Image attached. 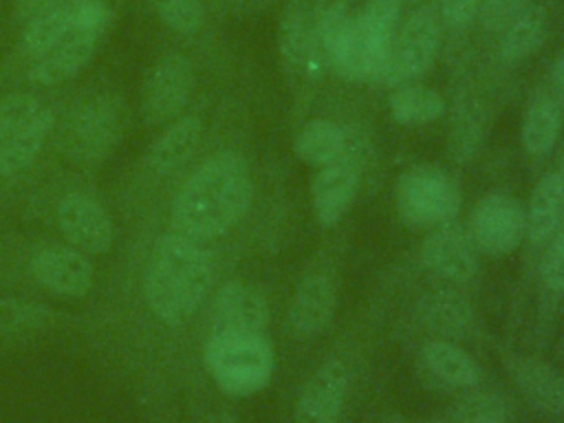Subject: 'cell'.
<instances>
[{
	"label": "cell",
	"instance_id": "cell-1",
	"mask_svg": "<svg viewBox=\"0 0 564 423\" xmlns=\"http://www.w3.org/2000/svg\"><path fill=\"white\" fill-rule=\"evenodd\" d=\"M253 181L238 152H216L181 185L172 203V229L205 242L227 234L249 209Z\"/></svg>",
	"mask_w": 564,
	"mask_h": 423
},
{
	"label": "cell",
	"instance_id": "cell-2",
	"mask_svg": "<svg viewBox=\"0 0 564 423\" xmlns=\"http://www.w3.org/2000/svg\"><path fill=\"white\" fill-rule=\"evenodd\" d=\"M212 258L200 242L176 231L163 234L148 258L143 275L145 304L170 326L187 322L212 286Z\"/></svg>",
	"mask_w": 564,
	"mask_h": 423
},
{
	"label": "cell",
	"instance_id": "cell-3",
	"mask_svg": "<svg viewBox=\"0 0 564 423\" xmlns=\"http://www.w3.org/2000/svg\"><path fill=\"white\" fill-rule=\"evenodd\" d=\"M205 366L223 392L247 397L271 381L275 361L262 333H218L207 339Z\"/></svg>",
	"mask_w": 564,
	"mask_h": 423
},
{
	"label": "cell",
	"instance_id": "cell-4",
	"mask_svg": "<svg viewBox=\"0 0 564 423\" xmlns=\"http://www.w3.org/2000/svg\"><path fill=\"white\" fill-rule=\"evenodd\" d=\"M121 132V101L112 93L95 90L79 97L57 132L59 150L82 163L99 161Z\"/></svg>",
	"mask_w": 564,
	"mask_h": 423
},
{
	"label": "cell",
	"instance_id": "cell-5",
	"mask_svg": "<svg viewBox=\"0 0 564 423\" xmlns=\"http://www.w3.org/2000/svg\"><path fill=\"white\" fill-rule=\"evenodd\" d=\"M394 205L410 227H441L456 218L460 189L438 165H414L394 185Z\"/></svg>",
	"mask_w": 564,
	"mask_h": 423
},
{
	"label": "cell",
	"instance_id": "cell-6",
	"mask_svg": "<svg viewBox=\"0 0 564 423\" xmlns=\"http://www.w3.org/2000/svg\"><path fill=\"white\" fill-rule=\"evenodd\" d=\"M441 46V18L434 7L414 9L392 40L381 82L405 84L427 73Z\"/></svg>",
	"mask_w": 564,
	"mask_h": 423
},
{
	"label": "cell",
	"instance_id": "cell-7",
	"mask_svg": "<svg viewBox=\"0 0 564 423\" xmlns=\"http://www.w3.org/2000/svg\"><path fill=\"white\" fill-rule=\"evenodd\" d=\"M527 234V212L520 200L507 192L485 194L471 209L469 238L487 256H507L516 251Z\"/></svg>",
	"mask_w": 564,
	"mask_h": 423
},
{
	"label": "cell",
	"instance_id": "cell-8",
	"mask_svg": "<svg viewBox=\"0 0 564 423\" xmlns=\"http://www.w3.org/2000/svg\"><path fill=\"white\" fill-rule=\"evenodd\" d=\"M278 53L282 70L295 79L319 77L326 70V55L313 26V11L306 0H291L278 24Z\"/></svg>",
	"mask_w": 564,
	"mask_h": 423
},
{
	"label": "cell",
	"instance_id": "cell-9",
	"mask_svg": "<svg viewBox=\"0 0 564 423\" xmlns=\"http://www.w3.org/2000/svg\"><path fill=\"white\" fill-rule=\"evenodd\" d=\"M194 88V70L185 55L167 53L150 70L143 84L141 110L148 123L161 126L185 108Z\"/></svg>",
	"mask_w": 564,
	"mask_h": 423
},
{
	"label": "cell",
	"instance_id": "cell-10",
	"mask_svg": "<svg viewBox=\"0 0 564 423\" xmlns=\"http://www.w3.org/2000/svg\"><path fill=\"white\" fill-rule=\"evenodd\" d=\"M57 225L66 240L82 253H106L115 242V227L108 212L88 194L70 192L57 205Z\"/></svg>",
	"mask_w": 564,
	"mask_h": 423
},
{
	"label": "cell",
	"instance_id": "cell-11",
	"mask_svg": "<svg viewBox=\"0 0 564 423\" xmlns=\"http://www.w3.org/2000/svg\"><path fill=\"white\" fill-rule=\"evenodd\" d=\"M421 262L447 282H469L478 271L476 247L456 223L434 227L421 245Z\"/></svg>",
	"mask_w": 564,
	"mask_h": 423
},
{
	"label": "cell",
	"instance_id": "cell-12",
	"mask_svg": "<svg viewBox=\"0 0 564 423\" xmlns=\"http://www.w3.org/2000/svg\"><path fill=\"white\" fill-rule=\"evenodd\" d=\"M31 269L40 286L64 297H84L93 284V264L75 247H44L33 256Z\"/></svg>",
	"mask_w": 564,
	"mask_h": 423
},
{
	"label": "cell",
	"instance_id": "cell-13",
	"mask_svg": "<svg viewBox=\"0 0 564 423\" xmlns=\"http://www.w3.org/2000/svg\"><path fill=\"white\" fill-rule=\"evenodd\" d=\"M267 322L269 306L256 286L231 280L218 289L212 311V335L262 333Z\"/></svg>",
	"mask_w": 564,
	"mask_h": 423
},
{
	"label": "cell",
	"instance_id": "cell-14",
	"mask_svg": "<svg viewBox=\"0 0 564 423\" xmlns=\"http://www.w3.org/2000/svg\"><path fill=\"white\" fill-rule=\"evenodd\" d=\"M337 306V284L333 275L319 271L306 275L291 300L289 324L297 337H313L322 333L333 319Z\"/></svg>",
	"mask_w": 564,
	"mask_h": 423
},
{
	"label": "cell",
	"instance_id": "cell-15",
	"mask_svg": "<svg viewBox=\"0 0 564 423\" xmlns=\"http://www.w3.org/2000/svg\"><path fill=\"white\" fill-rule=\"evenodd\" d=\"M346 392V368L339 361L324 364L304 386L295 423H337Z\"/></svg>",
	"mask_w": 564,
	"mask_h": 423
},
{
	"label": "cell",
	"instance_id": "cell-16",
	"mask_svg": "<svg viewBox=\"0 0 564 423\" xmlns=\"http://www.w3.org/2000/svg\"><path fill=\"white\" fill-rule=\"evenodd\" d=\"M359 187V165L355 161H339L319 167L311 185L313 209L319 225H335L350 207Z\"/></svg>",
	"mask_w": 564,
	"mask_h": 423
},
{
	"label": "cell",
	"instance_id": "cell-17",
	"mask_svg": "<svg viewBox=\"0 0 564 423\" xmlns=\"http://www.w3.org/2000/svg\"><path fill=\"white\" fill-rule=\"evenodd\" d=\"M97 40L99 37L73 29L57 46H53L42 57L33 59L31 70H29L31 82L51 86V84H59V82L73 77L93 57Z\"/></svg>",
	"mask_w": 564,
	"mask_h": 423
},
{
	"label": "cell",
	"instance_id": "cell-18",
	"mask_svg": "<svg viewBox=\"0 0 564 423\" xmlns=\"http://www.w3.org/2000/svg\"><path fill=\"white\" fill-rule=\"evenodd\" d=\"M352 137L346 128H341L335 121L315 119L302 128V132L295 139V152L297 156L317 167H326L339 161H355L352 154Z\"/></svg>",
	"mask_w": 564,
	"mask_h": 423
},
{
	"label": "cell",
	"instance_id": "cell-19",
	"mask_svg": "<svg viewBox=\"0 0 564 423\" xmlns=\"http://www.w3.org/2000/svg\"><path fill=\"white\" fill-rule=\"evenodd\" d=\"M203 137V121L194 115L181 117L170 128L163 130V134L150 145L148 150V165L154 174H172L178 170L198 148Z\"/></svg>",
	"mask_w": 564,
	"mask_h": 423
},
{
	"label": "cell",
	"instance_id": "cell-20",
	"mask_svg": "<svg viewBox=\"0 0 564 423\" xmlns=\"http://www.w3.org/2000/svg\"><path fill=\"white\" fill-rule=\"evenodd\" d=\"M564 212V176L560 172L544 174L533 187L527 209V236L533 245L553 236Z\"/></svg>",
	"mask_w": 564,
	"mask_h": 423
},
{
	"label": "cell",
	"instance_id": "cell-21",
	"mask_svg": "<svg viewBox=\"0 0 564 423\" xmlns=\"http://www.w3.org/2000/svg\"><path fill=\"white\" fill-rule=\"evenodd\" d=\"M423 368L443 386L469 388L478 381L480 372L476 361L445 339H434L423 346Z\"/></svg>",
	"mask_w": 564,
	"mask_h": 423
},
{
	"label": "cell",
	"instance_id": "cell-22",
	"mask_svg": "<svg viewBox=\"0 0 564 423\" xmlns=\"http://www.w3.org/2000/svg\"><path fill=\"white\" fill-rule=\"evenodd\" d=\"M75 2L77 0H59L57 4H53L51 9L42 11L40 15L26 22L22 46L33 59L48 53L73 31Z\"/></svg>",
	"mask_w": 564,
	"mask_h": 423
},
{
	"label": "cell",
	"instance_id": "cell-23",
	"mask_svg": "<svg viewBox=\"0 0 564 423\" xmlns=\"http://www.w3.org/2000/svg\"><path fill=\"white\" fill-rule=\"evenodd\" d=\"M401 0H366L364 11L357 15L375 57V79L381 77L397 29Z\"/></svg>",
	"mask_w": 564,
	"mask_h": 423
},
{
	"label": "cell",
	"instance_id": "cell-24",
	"mask_svg": "<svg viewBox=\"0 0 564 423\" xmlns=\"http://www.w3.org/2000/svg\"><path fill=\"white\" fill-rule=\"evenodd\" d=\"M562 112L553 97L538 95L529 104L522 121V143L529 154L542 156L549 154L560 137Z\"/></svg>",
	"mask_w": 564,
	"mask_h": 423
},
{
	"label": "cell",
	"instance_id": "cell-25",
	"mask_svg": "<svg viewBox=\"0 0 564 423\" xmlns=\"http://www.w3.org/2000/svg\"><path fill=\"white\" fill-rule=\"evenodd\" d=\"M549 15L542 4H531L520 18H516L500 37V57L507 62H518L529 57L546 37Z\"/></svg>",
	"mask_w": 564,
	"mask_h": 423
},
{
	"label": "cell",
	"instance_id": "cell-26",
	"mask_svg": "<svg viewBox=\"0 0 564 423\" xmlns=\"http://www.w3.org/2000/svg\"><path fill=\"white\" fill-rule=\"evenodd\" d=\"M513 375L524 397L544 410L564 408V379L546 364L535 359H520L513 366Z\"/></svg>",
	"mask_w": 564,
	"mask_h": 423
},
{
	"label": "cell",
	"instance_id": "cell-27",
	"mask_svg": "<svg viewBox=\"0 0 564 423\" xmlns=\"http://www.w3.org/2000/svg\"><path fill=\"white\" fill-rule=\"evenodd\" d=\"M388 108L397 123L421 126L436 121L445 112V101L434 88L405 84L388 97Z\"/></svg>",
	"mask_w": 564,
	"mask_h": 423
},
{
	"label": "cell",
	"instance_id": "cell-28",
	"mask_svg": "<svg viewBox=\"0 0 564 423\" xmlns=\"http://www.w3.org/2000/svg\"><path fill=\"white\" fill-rule=\"evenodd\" d=\"M421 319L425 322L427 328H432L441 335L456 337L469 326L471 311L458 293L436 291V293H430L427 297H423Z\"/></svg>",
	"mask_w": 564,
	"mask_h": 423
},
{
	"label": "cell",
	"instance_id": "cell-29",
	"mask_svg": "<svg viewBox=\"0 0 564 423\" xmlns=\"http://www.w3.org/2000/svg\"><path fill=\"white\" fill-rule=\"evenodd\" d=\"M53 123H55V119H53V112L48 110L24 134L0 145V176H15V174L24 172L33 163V159L40 154L44 141L48 139V134L53 130Z\"/></svg>",
	"mask_w": 564,
	"mask_h": 423
},
{
	"label": "cell",
	"instance_id": "cell-30",
	"mask_svg": "<svg viewBox=\"0 0 564 423\" xmlns=\"http://www.w3.org/2000/svg\"><path fill=\"white\" fill-rule=\"evenodd\" d=\"M48 108L29 93H13L0 99V145L33 128Z\"/></svg>",
	"mask_w": 564,
	"mask_h": 423
},
{
	"label": "cell",
	"instance_id": "cell-31",
	"mask_svg": "<svg viewBox=\"0 0 564 423\" xmlns=\"http://www.w3.org/2000/svg\"><path fill=\"white\" fill-rule=\"evenodd\" d=\"M55 313L35 302H24L15 297H0V335H18L44 328Z\"/></svg>",
	"mask_w": 564,
	"mask_h": 423
},
{
	"label": "cell",
	"instance_id": "cell-32",
	"mask_svg": "<svg viewBox=\"0 0 564 423\" xmlns=\"http://www.w3.org/2000/svg\"><path fill=\"white\" fill-rule=\"evenodd\" d=\"M156 15L176 33L192 35L205 22V7L200 0H150Z\"/></svg>",
	"mask_w": 564,
	"mask_h": 423
},
{
	"label": "cell",
	"instance_id": "cell-33",
	"mask_svg": "<svg viewBox=\"0 0 564 423\" xmlns=\"http://www.w3.org/2000/svg\"><path fill=\"white\" fill-rule=\"evenodd\" d=\"M311 11H313L315 33H317L324 55H326L328 42L344 29V24L350 18L348 0H317Z\"/></svg>",
	"mask_w": 564,
	"mask_h": 423
},
{
	"label": "cell",
	"instance_id": "cell-34",
	"mask_svg": "<svg viewBox=\"0 0 564 423\" xmlns=\"http://www.w3.org/2000/svg\"><path fill=\"white\" fill-rule=\"evenodd\" d=\"M531 4H533V0H482L478 15L487 31L502 33Z\"/></svg>",
	"mask_w": 564,
	"mask_h": 423
},
{
	"label": "cell",
	"instance_id": "cell-35",
	"mask_svg": "<svg viewBox=\"0 0 564 423\" xmlns=\"http://www.w3.org/2000/svg\"><path fill=\"white\" fill-rule=\"evenodd\" d=\"M458 423H502L505 403L496 394H471L456 410Z\"/></svg>",
	"mask_w": 564,
	"mask_h": 423
},
{
	"label": "cell",
	"instance_id": "cell-36",
	"mask_svg": "<svg viewBox=\"0 0 564 423\" xmlns=\"http://www.w3.org/2000/svg\"><path fill=\"white\" fill-rule=\"evenodd\" d=\"M542 280L551 291H564V234H557L544 253Z\"/></svg>",
	"mask_w": 564,
	"mask_h": 423
},
{
	"label": "cell",
	"instance_id": "cell-37",
	"mask_svg": "<svg viewBox=\"0 0 564 423\" xmlns=\"http://www.w3.org/2000/svg\"><path fill=\"white\" fill-rule=\"evenodd\" d=\"M482 0H441V18L449 26H465L469 24L478 11Z\"/></svg>",
	"mask_w": 564,
	"mask_h": 423
},
{
	"label": "cell",
	"instance_id": "cell-38",
	"mask_svg": "<svg viewBox=\"0 0 564 423\" xmlns=\"http://www.w3.org/2000/svg\"><path fill=\"white\" fill-rule=\"evenodd\" d=\"M59 0H13V9H15V18H20L24 24L29 20H33L35 15H40L42 11L51 9L53 4H57Z\"/></svg>",
	"mask_w": 564,
	"mask_h": 423
},
{
	"label": "cell",
	"instance_id": "cell-39",
	"mask_svg": "<svg viewBox=\"0 0 564 423\" xmlns=\"http://www.w3.org/2000/svg\"><path fill=\"white\" fill-rule=\"evenodd\" d=\"M553 75H555L557 86L564 90V55L555 62V66H553Z\"/></svg>",
	"mask_w": 564,
	"mask_h": 423
},
{
	"label": "cell",
	"instance_id": "cell-40",
	"mask_svg": "<svg viewBox=\"0 0 564 423\" xmlns=\"http://www.w3.org/2000/svg\"><path fill=\"white\" fill-rule=\"evenodd\" d=\"M227 2L242 7V4H256V2H267V0H227Z\"/></svg>",
	"mask_w": 564,
	"mask_h": 423
},
{
	"label": "cell",
	"instance_id": "cell-41",
	"mask_svg": "<svg viewBox=\"0 0 564 423\" xmlns=\"http://www.w3.org/2000/svg\"><path fill=\"white\" fill-rule=\"evenodd\" d=\"M225 423H231V421H225Z\"/></svg>",
	"mask_w": 564,
	"mask_h": 423
}]
</instances>
